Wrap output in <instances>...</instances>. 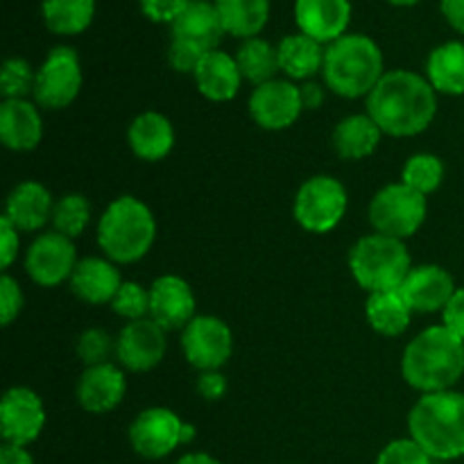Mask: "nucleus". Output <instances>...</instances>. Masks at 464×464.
I'll return each mask as SVG.
<instances>
[{
  "mask_svg": "<svg viewBox=\"0 0 464 464\" xmlns=\"http://www.w3.org/2000/svg\"><path fill=\"white\" fill-rule=\"evenodd\" d=\"M367 113L383 134H421L438 113V91L417 72L390 71L367 95Z\"/></svg>",
  "mask_w": 464,
  "mask_h": 464,
  "instance_id": "f257e3e1",
  "label": "nucleus"
},
{
  "mask_svg": "<svg viewBox=\"0 0 464 464\" xmlns=\"http://www.w3.org/2000/svg\"><path fill=\"white\" fill-rule=\"evenodd\" d=\"M401 374L421 394L451 390L464 374V340L447 326H429L408 343Z\"/></svg>",
  "mask_w": 464,
  "mask_h": 464,
  "instance_id": "f03ea898",
  "label": "nucleus"
},
{
  "mask_svg": "<svg viewBox=\"0 0 464 464\" xmlns=\"http://www.w3.org/2000/svg\"><path fill=\"white\" fill-rule=\"evenodd\" d=\"M411 438L435 460H456L464 456V394H421L408 415Z\"/></svg>",
  "mask_w": 464,
  "mask_h": 464,
  "instance_id": "7ed1b4c3",
  "label": "nucleus"
},
{
  "mask_svg": "<svg viewBox=\"0 0 464 464\" xmlns=\"http://www.w3.org/2000/svg\"><path fill=\"white\" fill-rule=\"evenodd\" d=\"M326 86L347 100L370 95L383 72V53L365 34H344L329 44L322 68Z\"/></svg>",
  "mask_w": 464,
  "mask_h": 464,
  "instance_id": "20e7f679",
  "label": "nucleus"
},
{
  "mask_svg": "<svg viewBox=\"0 0 464 464\" xmlns=\"http://www.w3.org/2000/svg\"><path fill=\"white\" fill-rule=\"evenodd\" d=\"M157 234L152 211L131 195L113 199L98 222V245L113 263H136L150 252Z\"/></svg>",
  "mask_w": 464,
  "mask_h": 464,
  "instance_id": "39448f33",
  "label": "nucleus"
},
{
  "mask_svg": "<svg viewBox=\"0 0 464 464\" xmlns=\"http://www.w3.org/2000/svg\"><path fill=\"white\" fill-rule=\"evenodd\" d=\"M353 279L367 293L399 290L411 275V254L403 240L383 234H372L358 240L349 252Z\"/></svg>",
  "mask_w": 464,
  "mask_h": 464,
  "instance_id": "423d86ee",
  "label": "nucleus"
},
{
  "mask_svg": "<svg viewBox=\"0 0 464 464\" xmlns=\"http://www.w3.org/2000/svg\"><path fill=\"white\" fill-rule=\"evenodd\" d=\"M426 195L401 184H388L374 195L370 204V222L376 234L390 238H408L417 234L426 220Z\"/></svg>",
  "mask_w": 464,
  "mask_h": 464,
  "instance_id": "0eeeda50",
  "label": "nucleus"
},
{
  "mask_svg": "<svg viewBox=\"0 0 464 464\" xmlns=\"http://www.w3.org/2000/svg\"><path fill=\"white\" fill-rule=\"evenodd\" d=\"M295 220L311 234H326L343 222L347 213V190L334 177H313L295 198Z\"/></svg>",
  "mask_w": 464,
  "mask_h": 464,
  "instance_id": "6e6552de",
  "label": "nucleus"
},
{
  "mask_svg": "<svg viewBox=\"0 0 464 464\" xmlns=\"http://www.w3.org/2000/svg\"><path fill=\"white\" fill-rule=\"evenodd\" d=\"M195 429L184 424L179 417L168 408H148L140 412L130 426V442L139 456L148 460H159L175 451L179 444L190 442Z\"/></svg>",
  "mask_w": 464,
  "mask_h": 464,
  "instance_id": "1a4fd4ad",
  "label": "nucleus"
},
{
  "mask_svg": "<svg viewBox=\"0 0 464 464\" xmlns=\"http://www.w3.org/2000/svg\"><path fill=\"white\" fill-rule=\"evenodd\" d=\"M82 89L80 57L68 45H57L48 53L36 71L34 100L44 109H63L77 98Z\"/></svg>",
  "mask_w": 464,
  "mask_h": 464,
  "instance_id": "9d476101",
  "label": "nucleus"
},
{
  "mask_svg": "<svg viewBox=\"0 0 464 464\" xmlns=\"http://www.w3.org/2000/svg\"><path fill=\"white\" fill-rule=\"evenodd\" d=\"M181 349L186 361L202 372H218L234 352L229 326L213 315H199L181 331Z\"/></svg>",
  "mask_w": 464,
  "mask_h": 464,
  "instance_id": "9b49d317",
  "label": "nucleus"
},
{
  "mask_svg": "<svg viewBox=\"0 0 464 464\" xmlns=\"http://www.w3.org/2000/svg\"><path fill=\"white\" fill-rule=\"evenodd\" d=\"M77 266V249L71 238L48 231L41 234L34 243L30 245L25 256V270L34 284L44 288H54L71 279Z\"/></svg>",
  "mask_w": 464,
  "mask_h": 464,
  "instance_id": "f8f14e48",
  "label": "nucleus"
},
{
  "mask_svg": "<svg viewBox=\"0 0 464 464\" xmlns=\"http://www.w3.org/2000/svg\"><path fill=\"white\" fill-rule=\"evenodd\" d=\"M45 426V411L39 394L30 388H12L0 401V429L7 444L27 447L41 435Z\"/></svg>",
  "mask_w": 464,
  "mask_h": 464,
  "instance_id": "ddd939ff",
  "label": "nucleus"
},
{
  "mask_svg": "<svg viewBox=\"0 0 464 464\" xmlns=\"http://www.w3.org/2000/svg\"><path fill=\"white\" fill-rule=\"evenodd\" d=\"M302 109L299 86L285 80L266 82V84L256 86L249 98V113H252L254 122L270 131H279L293 125Z\"/></svg>",
  "mask_w": 464,
  "mask_h": 464,
  "instance_id": "4468645a",
  "label": "nucleus"
},
{
  "mask_svg": "<svg viewBox=\"0 0 464 464\" xmlns=\"http://www.w3.org/2000/svg\"><path fill=\"white\" fill-rule=\"evenodd\" d=\"M166 331L154 320L130 322L116 340V356L130 372H150L163 361Z\"/></svg>",
  "mask_w": 464,
  "mask_h": 464,
  "instance_id": "2eb2a0df",
  "label": "nucleus"
},
{
  "mask_svg": "<svg viewBox=\"0 0 464 464\" xmlns=\"http://www.w3.org/2000/svg\"><path fill=\"white\" fill-rule=\"evenodd\" d=\"M150 320L163 331L186 329L195 320V295L181 276H159L150 285Z\"/></svg>",
  "mask_w": 464,
  "mask_h": 464,
  "instance_id": "dca6fc26",
  "label": "nucleus"
},
{
  "mask_svg": "<svg viewBox=\"0 0 464 464\" xmlns=\"http://www.w3.org/2000/svg\"><path fill=\"white\" fill-rule=\"evenodd\" d=\"M295 21L302 34L320 44H334L347 32L349 21H352V3L349 0H297Z\"/></svg>",
  "mask_w": 464,
  "mask_h": 464,
  "instance_id": "f3484780",
  "label": "nucleus"
},
{
  "mask_svg": "<svg viewBox=\"0 0 464 464\" xmlns=\"http://www.w3.org/2000/svg\"><path fill=\"white\" fill-rule=\"evenodd\" d=\"M456 290L453 276L444 267L420 266L412 267L399 293L412 313H435L444 311Z\"/></svg>",
  "mask_w": 464,
  "mask_h": 464,
  "instance_id": "a211bd4d",
  "label": "nucleus"
},
{
  "mask_svg": "<svg viewBox=\"0 0 464 464\" xmlns=\"http://www.w3.org/2000/svg\"><path fill=\"white\" fill-rule=\"evenodd\" d=\"M127 392V381L121 367L104 362V365L86 367L77 381V401L86 412L104 415L122 401Z\"/></svg>",
  "mask_w": 464,
  "mask_h": 464,
  "instance_id": "6ab92c4d",
  "label": "nucleus"
},
{
  "mask_svg": "<svg viewBox=\"0 0 464 464\" xmlns=\"http://www.w3.org/2000/svg\"><path fill=\"white\" fill-rule=\"evenodd\" d=\"M170 32L172 41H186L202 48L204 53L218 50L222 36L227 34L216 3H208V0H190L188 7L170 25Z\"/></svg>",
  "mask_w": 464,
  "mask_h": 464,
  "instance_id": "aec40b11",
  "label": "nucleus"
},
{
  "mask_svg": "<svg viewBox=\"0 0 464 464\" xmlns=\"http://www.w3.org/2000/svg\"><path fill=\"white\" fill-rule=\"evenodd\" d=\"M44 122L27 100H5L0 107V140L14 152H27L41 143Z\"/></svg>",
  "mask_w": 464,
  "mask_h": 464,
  "instance_id": "412c9836",
  "label": "nucleus"
},
{
  "mask_svg": "<svg viewBox=\"0 0 464 464\" xmlns=\"http://www.w3.org/2000/svg\"><path fill=\"white\" fill-rule=\"evenodd\" d=\"M53 195L39 181H23L9 193L5 218L18 231H36L53 220Z\"/></svg>",
  "mask_w": 464,
  "mask_h": 464,
  "instance_id": "4be33fe9",
  "label": "nucleus"
},
{
  "mask_svg": "<svg viewBox=\"0 0 464 464\" xmlns=\"http://www.w3.org/2000/svg\"><path fill=\"white\" fill-rule=\"evenodd\" d=\"M193 77L199 93L213 102H227V100L236 98L240 82H243L236 57L222 53V50H211V53L204 54L199 66L195 68Z\"/></svg>",
  "mask_w": 464,
  "mask_h": 464,
  "instance_id": "5701e85b",
  "label": "nucleus"
},
{
  "mask_svg": "<svg viewBox=\"0 0 464 464\" xmlns=\"http://www.w3.org/2000/svg\"><path fill=\"white\" fill-rule=\"evenodd\" d=\"M121 285V272L104 258H84L77 263L71 276V290L75 297L93 306L111 304Z\"/></svg>",
  "mask_w": 464,
  "mask_h": 464,
  "instance_id": "b1692460",
  "label": "nucleus"
},
{
  "mask_svg": "<svg viewBox=\"0 0 464 464\" xmlns=\"http://www.w3.org/2000/svg\"><path fill=\"white\" fill-rule=\"evenodd\" d=\"M131 152L143 161H159L168 157L175 145V130L163 113L145 111L134 118L127 131Z\"/></svg>",
  "mask_w": 464,
  "mask_h": 464,
  "instance_id": "393cba45",
  "label": "nucleus"
},
{
  "mask_svg": "<svg viewBox=\"0 0 464 464\" xmlns=\"http://www.w3.org/2000/svg\"><path fill=\"white\" fill-rule=\"evenodd\" d=\"M381 127L370 113H353L340 121L334 130V148L343 159H365L376 152L381 143Z\"/></svg>",
  "mask_w": 464,
  "mask_h": 464,
  "instance_id": "a878e982",
  "label": "nucleus"
},
{
  "mask_svg": "<svg viewBox=\"0 0 464 464\" xmlns=\"http://www.w3.org/2000/svg\"><path fill=\"white\" fill-rule=\"evenodd\" d=\"M426 80L438 93H464V44L449 41L438 45L426 62Z\"/></svg>",
  "mask_w": 464,
  "mask_h": 464,
  "instance_id": "bb28decb",
  "label": "nucleus"
},
{
  "mask_svg": "<svg viewBox=\"0 0 464 464\" xmlns=\"http://www.w3.org/2000/svg\"><path fill=\"white\" fill-rule=\"evenodd\" d=\"M279 50V66L290 80H308L324 68V54L320 41L306 34H290L276 45Z\"/></svg>",
  "mask_w": 464,
  "mask_h": 464,
  "instance_id": "cd10ccee",
  "label": "nucleus"
},
{
  "mask_svg": "<svg viewBox=\"0 0 464 464\" xmlns=\"http://www.w3.org/2000/svg\"><path fill=\"white\" fill-rule=\"evenodd\" d=\"M225 32L238 39H254L270 18V0H213Z\"/></svg>",
  "mask_w": 464,
  "mask_h": 464,
  "instance_id": "c85d7f7f",
  "label": "nucleus"
},
{
  "mask_svg": "<svg viewBox=\"0 0 464 464\" xmlns=\"http://www.w3.org/2000/svg\"><path fill=\"white\" fill-rule=\"evenodd\" d=\"M367 320H370L372 329L376 334L385 335V338H394L401 335L411 324L412 311L401 297L399 290H385V293H372L367 299Z\"/></svg>",
  "mask_w": 464,
  "mask_h": 464,
  "instance_id": "c756f323",
  "label": "nucleus"
},
{
  "mask_svg": "<svg viewBox=\"0 0 464 464\" xmlns=\"http://www.w3.org/2000/svg\"><path fill=\"white\" fill-rule=\"evenodd\" d=\"M236 63H238L243 80L252 82L256 86L272 82L276 72L281 71L279 50L270 41L258 39V36L245 39L240 44L238 53H236Z\"/></svg>",
  "mask_w": 464,
  "mask_h": 464,
  "instance_id": "7c9ffc66",
  "label": "nucleus"
},
{
  "mask_svg": "<svg viewBox=\"0 0 464 464\" xmlns=\"http://www.w3.org/2000/svg\"><path fill=\"white\" fill-rule=\"evenodd\" d=\"M41 12L50 32L72 36L91 25L95 16V0H44Z\"/></svg>",
  "mask_w": 464,
  "mask_h": 464,
  "instance_id": "2f4dec72",
  "label": "nucleus"
},
{
  "mask_svg": "<svg viewBox=\"0 0 464 464\" xmlns=\"http://www.w3.org/2000/svg\"><path fill=\"white\" fill-rule=\"evenodd\" d=\"M91 220V204L84 195L68 193L54 202L53 208V227L57 234L66 236V238H77L84 234Z\"/></svg>",
  "mask_w": 464,
  "mask_h": 464,
  "instance_id": "473e14b6",
  "label": "nucleus"
},
{
  "mask_svg": "<svg viewBox=\"0 0 464 464\" xmlns=\"http://www.w3.org/2000/svg\"><path fill=\"white\" fill-rule=\"evenodd\" d=\"M444 179V166L435 154H415L406 161L401 172V181L417 193L429 195L440 188Z\"/></svg>",
  "mask_w": 464,
  "mask_h": 464,
  "instance_id": "72a5a7b5",
  "label": "nucleus"
},
{
  "mask_svg": "<svg viewBox=\"0 0 464 464\" xmlns=\"http://www.w3.org/2000/svg\"><path fill=\"white\" fill-rule=\"evenodd\" d=\"M36 72L30 63L21 57H9L0 71V93L5 100H25V95L34 93Z\"/></svg>",
  "mask_w": 464,
  "mask_h": 464,
  "instance_id": "f704fd0d",
  "label": "nucleus"
},
{
  "mask_svg": "<svg viewBox=\"0 0 464 464\" xmlns=\"http://www.w3.org/2000/svg\"><path fill=\"white\" fill-rule=\"evenodd\" d=\"M111 308L116 315L130 322L145 320V315H150V290L136 281H125L113 297Z\"/></svg>",
  "mask_w": 464,
  "mask_h": 464,
  "instance_id": "c9c22d12",
  "label": "nucleus"
},
{
  "mask_svg": "<svg viewBox=\"0 0 464 464\" xmlns=\"http://www.w3.org/2000/svg\"><path fill=\"white\" fill-rule=\"evenodd\" d=\"M111 352H116V343L111 335L102 329H86L77 340V356L82 358L86 367L104 365L109 362Z\"/></svg>",
  "mask_w": 464,
  "mask_h": 464,
  "instance_id": "e433bc0d",
  "label": "nucleus"
},
{
  "mask_svg": "<svg viewBox=\"0 0 464 464\" xmlns=\"http://www.w3.org/2000/svg\"><path fill=\"white\" fill-rule=\"evenodd\" d=\"M433 458L415 440H394L379 453L376 464H430Z\"/></svg>",
  "mask_w": 464,
  "mask_h": 464,
  "instance_id": "4c0bfd02",
  "label": "nucleus"
},
{
  "mask_svg": "<svg viewBox=\"0 0 464 464\" xmlns=\"http://www.w3.org/2000/svg\"><path fill=\"white\" fill-rule=\"evenodd\" d=\"M23 308V293L18 288V281L9 275H3L0 279V320L3 326H9L14 317H18Z\"/></svg>",
  "mask_w": 464,
  "mask_h": 464,
  "instance_id": "58836bf2",
  "label": "nucleus"
},
{
  "mask_svg": "<svg viewBox=\"0 0 464 464\" xmlns=\"http://www.w3.org/2000/svg\"><path fill=\"white\" fill-rule=\"evenodd\" d=\"M140 12L152 23H172L177 21L181 12L190 5V0H139Z\"/></svg>",
  "mask_w": 464,
  "mask_h": 464,
  "instance_id": "ea45409f",
  "label": "nucleus"
},
{
  "mask_svg": "<svg viewBox=\"0 0 464 464\" xmlns=\"http://www.w3.org/2000/svg\"><path fill=\"white\" fill-rule=\"evenodd\" d=\"M204 50L198 45H190L186 41H172L170 50H168V62L175 68L177 72H190L193 75L195 68L199 66V62L204 59Z\"/></svg>",
  "mask_w": 464,
  "mask_h": 464,
  "instance_id": "a19ab883",
  "label": "nucleus"
},
{
  "mask_svg": "<svg viewBox=\"0 0 464 464\" xmlns=\"http://www.w3.org/2000/svg\"><path fill=\"white\" fill-rule=\"evenodd\" d=\"M444 326L464 340V288H458L442 311Z\"/></svg>",
  "mask_w": 464,
  "mask_h": 464,
  "instance_id": "79ce46f5",
  "label": "nucleus"
},
{
  "mask_svg": "<svg viewBox=\"0 0 464 464\" xmlns=\"http://www.w3.org/2000/svg\"><path fill=\"white\" fill-rule=\"evenodd\" d=\"M0 240H3V247H0V263H3V267L7 270L18 254V229L5 216L0 218Z\"/></svg>",
  "mask_w": 464,
  "mask_h": 464,
  "instance_id": "37998d69",
  "label": "nucleus"
},
{
  "mask_svg": "<svg viewBox=\"0 0 464 464\" xmlns=\"http://www.w3.org/2000/svg\"><path fill=\"white\" fill-rule=\"evenodd\" d=\"M198 392L207 401H218L227 394V379L220 372H204L198 381Z\"/></svg>",
  "mask_w": 464,
  "mask_h": 464,
  "instance_id": "c03bdc74",
  "label": "nucleus"
},
{
  "mask_svg": "<svg viewBox=\"0 0 464 464\" xmlns=\"http://www.w3.org/2000/svg\"><path fill=\"white\" fill-rule=\"evenodd\" d=\"M442 14L453 30L464 34V0H442Z\"/></svg>",
  "mask_w": 464,
  "mask_h": 464,
  "instance_id": "a18cd8bd",
  "label": "nucleus"
},
{
  "mask_svg": "<svg viewBox=\"0 0 464 464\" xmlns=\"http://www.w3.org/2000/svg\"><path fill=\"white\" fill-rule=\"evenodd\" d=\"M299 95H302L304 109H317L324 102V89L315 82H306L304 86H299Z\"/></svg>",
  "mask_w": 464,
  "mask_h": 464,
  "instance_id": "49530a36",
  "label": "nucleus"
},
{
  "mask_svg": "<svg viewBox=\"0 0 464 464\" xmlns=\"http://www.w3.org/2000/svg\"><path fill=\"white\" fill-rule=\"evenodd\" d=\"M0 464H34L25 447H16V444H5L0 449Z\"/></svg>",
  "mask_w": 464,
  "mask_h": 464,
  "instance_id": "de8ad7c7",
  "label": "nucleus"
},
{
  "mask_svg": "<svg viewBox=\"0 0 464 464\" xmlns=\"http://www.w3.org/2000/svg\"><path fill=\"white\" fill-rule=\"evenodd\" d=\"M175 464H222V462H218L216 458H211L208 453H188V456H184Z\"/></svg>",
  "mask_w": 464,
  "mask_h": 464,
  "instance_id": "09e8293b",
  "label": "nucleus"
},
{
  "mask_svg": "<svg viewBox=\"0 0 464 464\" xmlns=\"http://www.w3.org/2000/svg\"><path fill=\"white\" fill-rule=\"evenodd\" d=\"M390 5H397V7H412V5L421 3V0H385Z\"/></svg>",
  "mask_w": 464,
  "mask_h": 464,
  "instance_id": "8fccbe9b",
  "label": "nucleus"
}]
</instances>
